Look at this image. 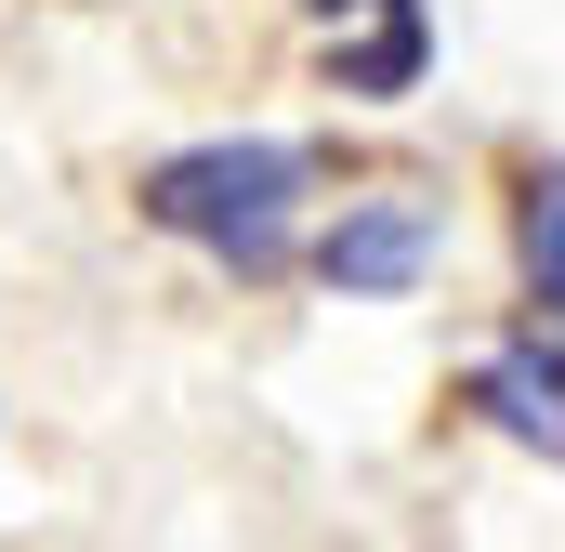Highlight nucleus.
Segmentation results:
<instances>
[{"instance_id":"nucleus-1","label":"nucleus","mask_w":565,"mask_h":552,"mask_svg":"<svg viewBox=\"0 0 565 552\" xmlns=\"http://www.w3.org/2000/svg\"><path fill=\"white\" fill-rule=\"evenodd\" d=\"M132 198H145L158 237H184V251H211V264H237V276H277L289 224H302V198H316V158L289 132H224V145L158 158Z\"/></svg>"},{"instance_id":"nucleus-2","label":"nucleus","mask_w":565,"mask_h":552,"mask_svg":"<svg viewBox=\"0 0 565 552\" xmlns=\"http://www.w3.org/2000/svg\"><path fill=\"white\" fill-rule=\"evenodd\" d=\"M434 251H447V211L434 198H342V224L316 237V276L355 289V302H395V289H422Z\"/></svg>"},{"instance_id":"nucleus-3","label":"nucleus","mask_w":565,"mask_h":552,"mask_svg":"<svg viewBox=\"0 0 565 552\" xmlns=\"http://www.w3.org/2000/svg\"><path fill=\"white\" fill-rule=\"evenodd\" d=\"M316 40H329V93H355V106L422 93V66H434L422 0H316Z\"/></svg>"},{"instance_id":"nucleus-4","label":"nucleus","mask_w":565,"mask_h":552,"mask_svg":"<svg viewBox=\"0 0 565 552\" xmlns=\"http://www.w3.org/2000/svg\"><path fill=\"white\" fill-rule=\"evenodd\" d=\"M473 408L500 421L513 447H540V460H565V316H540L526 342H500V355L473 369Z\"/></svg>"},{"instance_id":"nucleus-5","label":"nucleus","mask_w":565,"mask_h":552,"mask_svg":"<svg viewBox=\"0 0 565 552\" xmlns=\"http://www.w3.org/2000/svg\"><path fill=\"white\" fill-rule=\"evenodd\" d=\"M526 302L565 316V158H553V171H526Z\"/></svg>"}]
</instances>
